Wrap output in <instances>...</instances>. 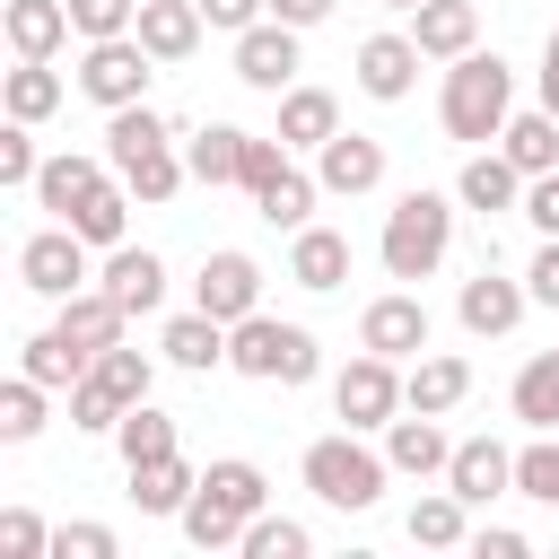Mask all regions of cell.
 I'll list each match as a JSON object with an SVG mask.
<instances>
[{
  "label": "cell",
  "mask_w": 559,
  "mask_h": 559,
  "mask_svg": "<svg viewBox=\"0 0 559 559\" xmlns=\"http://www.w3.org/2000/svg\"><path fill=\"white\" fill-rule=\"evenodd\" d=\"M271 507V480H262V463H245V454H218L210 472H201V489H192V507L175 515L183 524V542L192 550H236L245 542V524Z\"/></svg>",
  "instance_id": "6da1fadb"
},
{
  "label": "cell",
  "mask_w": 559,
  "mask_h": 559,
  "mask_svg": "<svg viewBox=\"0 0 559 559\" xmlns=\"http://www.w3.org/2000/svg\"><path fill=\"white\" fill-rule=\"evenodd\" d=\"M507 114H515V70L498 61V52H463V61H445V96H437V122H445V140H472V148H489L498 131H507Z\"/></svg>",
  "instance_id": "7a4b0ae2"
},
{
  "label": "cell",
  "mask_w": 559,
  "mask_h": 559,
  "mask_svg": "<svg viewBox=\"0 0 559 559\" xmlns=\"http://www.w3.org/2000/svg\"><path fill=\"white\" fill-rule=\"evenodd\" d=\"M376 253H384V280H437V262L454 253V201L428 192V183H411V192L384 210Z\"/></svg>",
  "instance_id": "3957f363"
},
{
  "label": "cell",
  "mask_w": 559,
  "mask_h": 559,
  "mask_svg": "<svg viewBox=\"0 0 559 559\" xmlns=\"http://www.w3.org/2000/svg\"><path fill=\"white\" fill-rule=\"evenodd\" d=\"M306 489L323 498V507H341V515H367L376 498H384V480H393V463L367 445V428H341V437H314L306 445Z\"/></svg>",
  "instance_id": "277c9868"
},
{
  "label": "cell",
  "mask_w": 559,
  "mask_h": 559,
  "mask_svg": "<svg viewBox=\"0 0 559 559\" xmlns=\"http://www.w3.org/2000/svg\"><path fill=\"white\" fill-rule=\"evenodd\" d=\"M227 367L236 376H253V384H314V367H323V349H314V332L306 323H280V314H245V323H227Z\"/></svg>",
  "instance_id": "5b68a950"
},
{
  "label": "cell",
  "mask_w": 559,
  "mask_h": 559,
  "mask_svg": "<svg viewBox=\"0 0 559 559\" xmlns=\"http://www.w3.org/2000/svg\"><path fill=\"white\" fill-rule=\"evenodd\" d=\"M148 384H157V358H148V349H131V341L96 349V358H87V376L70 384V428L114 437V419H122L131 402H148Z\"/></svg>",
  "instance_id": "8992f818"
},
{
  "label": "cell",
  "mask_w": 559,
  "mask_h": 559,
  "mask_svg": "<svg viewBox=\"0 0 559 559\" xmlns=\"http://www.w3.org/2000/svg\"><path fill=\"white\" fill-rule=\"evenodd\" d=\"M166 61L140 44V35H105V44H87L79 52V96L87 105H105V114H122V105H140L148 96V79H157Z\"/></svg>",
  "instance_id": "52a82bcc"
},
{
  "label": "cell",
  "mask_w": 559,
  "mask_h": 559,
  "mask_svg": "<svg viewBox=\"0 0 559 559\" xmlns=\"http://www.w3.org/2000/svg\"><path fill=\"white\" fill-rule=\"evenodd\" d=\"M402 411H411V393H402V358L358 349V358L332 376V419H341V428H393Z\"/></svg>",
  "instance_id": "ba28073f"
},
{
  "label": "cell",
  "mask_w": 559,
  "mask_h": 559,
  "mask_svg": "<svg viewBox=\"0 0 559 559\" xmlns=\"http://www.w3.org/2000/svg\"><path fill=\"white\" fill-rule=\"evenodd\" d=\"M87 253H96V245H87L79 227H61V218H52L44 236H26V245H17V280H26L35 297H52V306H61V297H79V288L96 280V262H87Z\"/></svg>",
  "instance_id": "9c48e42d"
},
{
  "label": "cell",
  "mask_w": 559,
  "mask_h": 559,
  "mask_svg": "<svg viewBox=\"0 0 559 559\" xmlns=\"http://www.w3.org/2000/svg\"><path fill=\"white\" fill-rule=\"evenodd\" d=\"M428 332H437V323H428V306H419L411 288H384V297H367V314H358V349L402 358V367L428 349Z\"/></svg>",
  "instance_id": "30bf717a"
},
{
  "label": "cell",
  "mask_w": 559,
  "mask_h": 559,
  "mask_svg": "<svg viewBox=\"0 0 559 559\" xmlns=\"http://www.w3.org/2000/svg\"><path fill=\"white\" fill-rule=\"evenodd\" d=\"M192 306L218 314V323H245V314L262 306V262L236 253V245H218V253L201 262V280H192Z\"/></svg>",
  "instance_id": "8fae6325"
},
{
  "label": "cell",
  "mask_w": 559,
  "mask_h": 559,
  "mask_svg": "<svg viewBox=\"0 0 559 559\" xmlns=\"http://www.w3.org/2000/svg\"><path fill=\"white\" fill-rule=\"evenodd\" d=\"M524 306H533V288H524V280H498V262H480V271L463 280V297H454V314H463L472 341H507V332L524 323Z\"/></svg>",
  "instance_id": "7c38bea8"
},
{
  "label": "cell",
  "mask_w": 559,
  "mask_h": 559,
  "mask_svg": "<svg viewBox=\"0 0 559 559\" xmlns=\"http://www.w3.org/2000/svg\"><path fill=\"white\" fill-rule=\"evenodd\" d=\"M236 79H245L253 96H288V87H297V26H280V17L245 26V35H236Z\"/></svg>",
  "instance_id": "4fadbf2b"
},
{
  "label": "cell",
  "mask_w": 559,
  "mask_h": 559,
  "mask_svg": "<svg viewBox=\"0 0 559 559\" xmlns=\"http://www.w3.org/2000/svg\"><path fill=\"white\" fill-rule=\"evenodd\" d=\"M419 61H428V52H419V44H411V26H402V35H367L349 79H358V96H376V105H402V96L419 87Z\"/></svg>",
  "instance_id": "5bb4252c"
},
{
  "label": "cell",
  "mask_w": 559,
  "mask_h": 559,
  "mask_svg": "<svg viewBox=\"0 0 559 559\" xmlns=\"http://www.w3.org/2000/svg\"><path fill=\"white\" fill-rule=\"evenodd\" d=\"M314 183L341 192V201L376 192V183H384V140H367V131H332V140L314 148Z\"/></svg>",
  "instance_id": "9a60e30c"
},
{
  "label": "cell",
  "mask_w": 559,
  "mask_h": 559,
  "mask_svg": "<svg viewBox=\"0 0 559 559\" xmlns=\"http://www.w3.org/2000/svg\"><path fill=\"white\" fill-rule=\"evenodd\" d=\"M105 157H114V175L131 183L140 210H157V201H175V192L192 183V166L175 157V140H140V148H105Z\"/></svg>",
  "instance_id": "2e32d148"
},
{
  "label": "cell",
  "mask_w": 559,
  "mask_h": 559,
  "mask_svg": "<svg viewBox=\"0 0 559 559\" xmlns=\"http://www.w3.org/2000/svg\"><path fill=\"white\" fill-rule=\"evenodd\" d=\"M122 323H131V306H122L105 280H87L79 297H61V314H52V332H61V341H79L87 358H96V349H114V341H122Z\"/></svg>",
  "instance_id": "e0dca14e"
},
{
  "label": "cell",
  "mask_w": 559,
  "mask_h": 559,
  "mask_svg": "<svg viewBox=\"0 0 559 559\" xmlns=\"http://www.w3.org/2000/svg\"><path fill=\"white\" fill-rule=\"evenodd\" d=\"M445 489H454V498H472V507H489V498H507V489H515V454H507L498 437H454Z\"/></svg>",
  "instance_id": "ac0fdd59"
},
{
  "label": "cell",
  "mask_w": 559,
  "mask_h": 559,
  "mask_svg": "<svg viewBox=\"0 0 559 559\" xmlns=\"http://www.w3.org/2000/svg\"><path fill=\"white\" fill-rule=\"evenodd\" d=\"M524 183H533V175H524L507 148H480V157H463V175H454V201L489 218V210H524Z\"/></svg>",
  "instance_id": "d6986e66"
},
{
  "label": "cell",
  "mask_w": 559,
  "mask_h": 559,
  "mask_svg": "<svg viewBox=\"0 0 559 559\" xmlns=\"http://www.w3.org/2000/svg\"><path fill=\"white\" fill-rule=\"evenodd\" d=\"M384 463H393L402 480H428V472L454 463V437L437 428V411H402V419L384 428Z\"/></svg>",
  "instance_id": "ffe728a7"
},
{
  "label": "cell",
  "mask_w": 559,
  "mask_h": 559,
  "mask_svg": "<svg viewBox=\"0 0 559 559\" xmlns=\"http://www.w3.org/2000/svg\"><path fill=\"white\" fill-rule=\"evenodd\" d=\"M411 44L428 61H463L480 44V0H419L411 9Z\"/></svg>",
  "instance_id": "44dd1931"
},
{
  "label": "cell",
  "mask_w": 559,
  "mask_h": 559,
  "mask_svg": "<svg viewBox=\"0 0 559 559\" xmlns=\"http://www.w3.org/2000/svg\"><path fill=\"white\" fill-rule=\"evenodd\" d=\"M288 280H297V288H314V297H332V288L349 280V236L306 218V227L288 236Z\"/></svg>",
  "instance_id": "7402d4cb"
},
{
  "label": "cell",
  "mask_w": 559,
  "mask_h": 559,
  "mask_svg": "<svg viewBox=\"0 0 559 559\" xmlns=\"http://www.w3.org/2000/svg\"><path fill=\"white\" fill-rule=\"evenodd\" d=\"M402 393H411V411H463L472 402V358H454V349H419L411 358V376H402Z\"/></svg>",
  "instance_id": "603a6c76"
},
{
  "label": "cell",
  "mask_w": 559,
  "mask_h": 559,
  "mask_svg": "<svg viewBox=\"0 0 559 559\" xmlns=\"http://www.w3.org/2000/svg\"><path fill=\"white\" fill-rule=\"evenodd\" d=\"M0 26H9V52H17V61H52V52L79 35V26H70V0H9Z\"/></svg>",
  "instance_id": "cb8c5ba5"
},
{
  "label": "cell",
  "mask_w": 559,
  "mask_h": 559,
  "mask_svg": "<svg viewBox=\"0 0 559 559\" xmlns=\"http://www.w3.org/2000/svg\"><path fill=\"white\" fill-rule=\"evenodd\" d=\"M105 183H114V157H70V148H61V157H44L35 201H44L52 218H70V210H79V201H96Z\"/></svg>",
  "instance_id": "d4e9b609"
},
{
  "label": "cell",
  "mask_w": 559,
  "mask_h": 559,
  "mask_svg": "<svg viewBox=\"0 0 559 559\" xmlns=\"http://www.w3.org/2000/svg\"><path fill=\"white\" fill-rule=\"evenodd\" d=\"M96 280H105L131 314H157V306H166V262H157L148 245H114V253L96 262Z\"/></svg>",
  "instance_id": "484cf974"
},
{
  "label": "cell",
  "mask_w": 559,
  "mask_h": 559,
  "mask_svg": "<svg viewBox=\"0 0 559 559\" xmlns=\"http://www.w3.org/2000/svg\"><path fill=\"white\" fill-rule=\"evenodd\" d=\"M157 349H166V367H183V376H210V367H227V323L218 314H166V332H157Z\"/></svg>",
  "instance_id": "4316f807"
},
{
  "label": "cell",
  "mask_w": 559,
  "mask_h": 559,
  "mask_svg": "<svg viewBox=\"0 0 559 559\" xmlns=\"http://www.w3.org/2000/svg\"><path fill=\"white\" fill-rule=\"evenodd\" d=\"M201 26H210L201 0H140V26H131V35H140L157 61H192V52H201Z\"/></svg>",
  "instance_id": "83f0119b"
},
{
  "label": "cell",
  "mask_w": 559,
  "mask_h": 559,
  "mask_svg": "<svg viewBox=\"0 0 559 559\" xmlns=\"http://www.w3.org/2000/svg\"><path fill=\"white\" fill-rule=\"evenodd\" d=\"M192 489H201V472H192L183 454L131 463V507H140V515H183V507H192Z\"/></svg>",
  "instance_id": "f1b7e54d"
},
{
  "label": "cell",
  "mask_w": 559,
  "mask_h": 559,
  "mask_svg": "<svg viewBox=\"0 0 559 559\" xmlns=\"http://www.w3.org/2000/svg\"><path fill=\"white\" fill-rule=\"evenodd\" d=\"M411 542L419 550H472V498H454V489L411 498Z\"/></svg>",
  "instance_id": "f546056e"
},
{
  "label": "cell",
  "mask_w": 559,
  "mask_h": 559,
  "mask_svg": "<svg viewBox=\"0 0 559 559\" xmlns=\"http://www.w3.org/2000/svg\"><path fill=\"white\" fill-rule=\"evenodd\" d=\"M332 131H341V96L332 87H288L280 96V140L288 148H323Z\"/></svg>",
  "instance_id": "4dcf8cb0"
},
{
  "label": "cell",
  "mask_w": 559,
  "mask_h": 559,
  "mask_svg": "<svg viewBox=\"0 0 559 559\" xmlns=\"http://www.w3.org/2000/svg\"><path fill=\"white\" fill-rule=\"evenodd\" d=\"M183 166H192V183H236L245 175V131L236 122H210V131H183Z\"/></svg>",
  "instance_id": "1f68e13d"
},
{
  "label": "cell",
  "mask_w": 559,
  "mask_h": 559,
  "mask_svg": "<svg viewBox=\"0 0 559 559\" xmlns=\"http://www.w3.org/2000/svg\"><path fill=\"white\" fill-rule=\"evenodd\" d=\"M498 148H507L524 175H559V114H550V105H533V114H507Z\"/></svg>",
  "instance_id": "d6a6232c"
},
{
  "label": "cell",
  "mask_w": 559,
  "mask_h": 559,
  "mask_svg": "<svg viewBox=\"0 0 559 559\" xmlns=\"http://www.w3.org/2000/svg\"><path fill=\"white\" fill-rule=\"evenodd\" d=\"M314 201H323V183H314V175H297V166H280V175H271V183L253 192V218H262V227H288V236H297V227L314 218Z\"/></svg>",
  "instance_id": "836d02e7"
},
{
  "label": "cell",
  "mask_w": 559,
  "mask_h": 559,
  "mask_svg": "<svg viewBox=\"0 0 559 559\" xmlns=\"http://www.w3.org/2000/svg\"><path fill=\"white\" fill-rule=\"evenodd\" d=\"M507 402H515V419H524V428H559V349L524 358V367H515V384H507Z\"/></svg>",
  "instance_id": "e575fe53"
},
{
  "label": "cell",
  "mask_w": 559,
  "mask_h": 559,
  "mask_svg": "<svg viewBox=\"0 0 559 559\" xmlns=\"http://www.w3.org/2000/svg\"><path fill=\"white\" fill-rule=\"evenodd\" d=\"M61 227H79V236H87V245H96V253H114V245H122V236H131V183H122V175H114V183H105V192H96V201H79V210H70V218H61Z\"/></svg>",
  "instance_id": "d590c367"
},
{
  "label": "cell",
  "mask_w": 559,
  "mask_h": 559,
  "mask_svg": "<svg viewBox=\"0 0 559 559\" xmlns=\"http://www.w3.org/2000/svg\"><path fill=\"white\" fill-rule=\"evenodd\" d=\"M114 445H122V472H131V463H157V454H183V445H175V419H166L157 402H131V411L114 419Z\"/></svg>",
  "instance_id": "8d00e7d4"
},
{
  "label": "cell",
  "mask_w": 559,
  "mask_h": 559,
  "mask_svg": "<svg viewBox=\"0 0 559 559\" xmlns=\"http://www.w3.org/2000/svg\"><path fill=\"white\" fill-rule=\"evenodd\" d=\"M0 96H9V122H52L61 114V70L52 61H17Z\"/></svg>",
  "instance_id": "74e56055"
},
{
  "label": "cell",
  "mask_w": 559,
  "mask_h": 559,
  "mask_svg": "<svg viewBox=\"0 0 559 559\" xmlns=\"http://www.w3.org/2000/svg\"><path fill=\"white\" fill-rule=\"evenodd\" d=\"M17 367H26L35 384H52V393H70V384L87 376V349H79V341H61V332H35V341L17 349Z\"/></svg>",
  "instance_id": "f35d334b"
},
{
  "label": "cell",
  "mask_w": 559,
  "mask_h": 559,
  "mask_svg": "<svg viewBox=\"0 0 559 559\" xmlns=\"http://www.w3.org/2000/svg\"><path fill=\"white\" fill-rule=\"evenodd\" d=\"M44 393H52V384H35L26 367L0 384V445H35V437H44Z\"/></svg>",
  "instance_id": "ab89813d"
},
{
  "label": "cell",
  "mask_w": 559,
  "mask_h": 559,
  "mask_svg": "<svg viewBox=\"0 0 559 559\" xmlns=\"http://www.w3.org/2000/svg\"><path fill=\"white\" fill-rule=\"evenodd\" d=\"M236 550H245V559H306V550H314V533H306L297 515H271V507H262V515L245 524V542H236Z\"/></svg>",
  "instance_id": "60d3db41"
},
{
  "label": "cell",
  "mask_w": 559,
  "mask_h": 559,
  "mask_svg": "<svg viewBox=\"0 0 559 559\" xmlns=\"http://www.w3.org/2000/svg\"><path fill=\"white\" fill-rule=\"evenodd\" d=\"M515 498L559 507V428H533V445L515 454Z\"/></svg>",
  "instance_id": "b9f144b4"
},
{
  "label": "cell",
  "mask_w": 559,
  "mask_h": 559,
  "mask_svg": "<svg viewBox=\"0 0 559 559\" xmlns=\"http://www.w3.org/2000/svg\"><path fill=\"white\" fill-rule=\"evenodd\" d=\"M52 559H122V533L96 515H70V524H52Z\"/></svg>",
  "instance_id": "7bdbcfd3"
},
{
  "label": "cell",
  "mask_w": 559,
  "mask_h": 559,
  "mask_svg": "<svg viewBox=\"0 0 559 559\" xmlns=\"http://www.w3.org/2000/svg\"><path fill=\"white\" fill-rule=\"evenodd\" d=\"M0 559H52V524L35 507H9L0 515Z\"/></svg>",
  "instance_id": "ee69618b"
},
{
  "label": "cell",
  "mask_w": 559,
  "mask_h": 559,
  "mask_svg": "<svg viewBox=\"0 0 559 559\" xmlns=\"http://www.w3.org/2000/svg\"><path fill=\"white\" fill-rule=\"evenodd\" d=\"M70 26H79L87 44H105V35H131V26H140V0H70Z\"/></svg>",
  "instance_id": "f6af8a7d"
},
{
  "label": "cell",
  "mask_w": 559,
  "mask_h": 559,
  "mask_svg": "<svg viewBox=\"0 0 559 559\" xmlns=\"http://www.w3.org/2000/svg\"><path fill=\"white\" fill-rule=\"evenodd\" d=\"M35 175H44V157H35V122H9V131H0V183H26V192H35Z\"/></svg>",
  "instance_id": "bcb514c9"
},
{
  "label": "cell",
  "mask_w": 559,
  "mask_h": 559,
  "mask_svg": "<svg viewBox=\"0 0 559 559\" xmlns=\"http://www.w3.org/2000/svg\"><path fill=\"white\" fill-rule=\"evenodd\" d=\"M280 166H288V140H253V131H245V175H236V192H262Z\"/></svg>",
  "instance_id": "7dc6e473"
},
{
  "label": "cell",
  "mask_w": 559,
  "mask_h": 559,
  "mask_svg": "<svg viewBox=\"0 0 559 559\" xmlns=\"http://www.w3.org/2000/svg\"><path fill=\"white\" fill-rule=\"evenodd\" d=\"M201 17H210L218 35H245V26H262V17H271V0H201Z\"/></svg>",
  "instance_id": "c3c4849f"
},
{
  "label": "cell",
  "mask_w": 559,
  "mask_h": 559,
  "mask_svg": "<svg viewBox=\"0 0 559 559\" xmlns=\"http://www.w3.org/2000/svg\"><path fill=\"white\" fill-rule=\"evenodd\" d=\"M524 218H533L542 236H559V175H533V183H524Z\"/></svg>",
  "instance_id": "681fc988"
},
{
  "label": "cell",
  "mask_w": 559,
  "mask_h": 559,
  "mask_svg": "<svg viewBox=\"0 0 559 559\" xmlns=\"http://www.w3.org/2000/svg\"><path fill=\"white\" fill-rule=\"evenodd\" d=\"M524 288H533V306H559V236H542V253H533Z\"/></svg>",
  "instance_id": "f907efd6"
},
{
  "label": "cell",
  "mask_w": 559,
  "mask_h": 559,
  "mask_svg": "<svg viewBox=\"0 0 559 559\" xmlns=\"http://www.w3.org/2000/svg\"><path fill=\"white\" fill-rule=\"evenodd\" d=\"M472 550H480V559H524L533 542H524L515 524H472Z\"/></svg>",
  "instance_id": "816d5d0a"
},
{
  "label": "cell",
  "mask_w": 559,
  "mask_h": 559,
  "mask_svg": "<svg viewBox=\"0 0 559 559\" xmlns=\"http://www.w3.org/2000/svg\"><path fill=\"white\" fill-rule=\"evenodd\" d=\"M271 17L306 35V26H323V17H332V0H271Z\"/></svg>",
  "instance_id": "f5cc1de1"
},
{
  "label": "cell",
  "mask_w": 559,
  "mask_h": 559,
  "mask_svg": "<svg viewBox=\"0 0 559 559\" xmlns=\"http://www.w3.org/2000/svg\"><path fill=\"white\" fill-rule=\"evenodd\" d=\"M542 105L559 114V26H550V44H542Z\"/></svg>",
  "instance_id": "db71d44e"
},
{
  "label": "cell",
  "mask_w": 559,
  "mask_h": 559,
  "mask_svg": "<svg viewBox=\"0 0 559 559\" xmlns=\"http://www.w3.org/2000/svg\"><path fill=\"white\" fill-rule=\"evenodd\" d=\"M376 9H393V17H411V9H419V0H376Z\"/></svg>",
  "instance_id": "11a10c76"
}]
</instances>
